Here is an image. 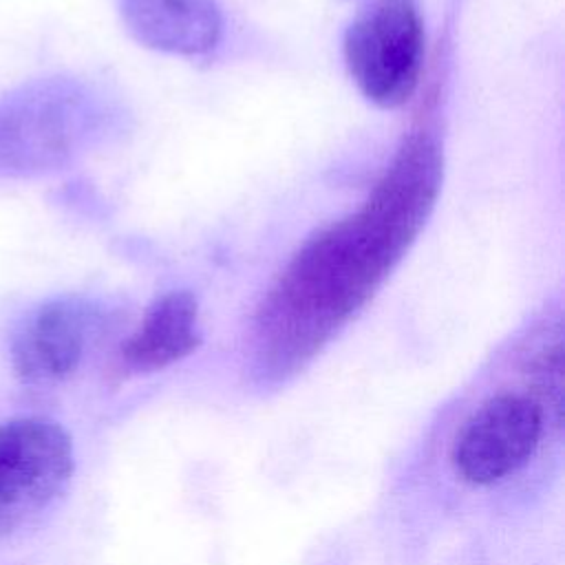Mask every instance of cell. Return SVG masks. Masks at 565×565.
Masks as SVG:
<instances>
[{"label": "cell", "mask_w": 565, "mask_h": 565, "mask_svg": "<svg viewBox=\"0 0 565 565\" xmlns=\"http://www.w3.org/2000/svg\"><path fill=\"white\" fill-rule=\"evenodd\" d=\"M199 344L196 298L185 289L168 291L146 309L137 329L121 342L119 362L128 373H154L188 358Z\"/></svg>", "instance_id": "ba28073f"}, {"label": "cell", "mask_w": 565, "mask_h": 565, "mask_svg": "<svg viewBox=\"0 0 565 565\" xmlns=\"http://www.w3.org/2000/svg\"><path fill=\"white\" fill-rule=\"evenodd\" d=\"M543 424L545 406L536 391L490 395L461 424L450 446L455 475L472 486H492L514 475L536 452Z\"/></svg>", "instance_id": "277c9868"}, {"label": "cell", "mask_w": 565, "mask_h": 565, "mask_svg": "<svg viewBox=\"0 0 565 565\" xmlns=\"http://www.w3.org/2000/svg\"><path fill=\"white\" fill-rule=\"evenodd\" d=\"M444 150L417 124L358 210L313 232L263 294L249 329V375L274 388L307 369L371 302L428 223Z\"/></svg>", "instance_id": "6da1fadb"}, {"label": "cell", "mask_w": 565, "mask_h": 565, "mask_svg": "<svg viewBox=\"0 0 565 565\" xmlns=\"http://www.w3.org/2000/svg\"><path fill=\"white\" fill-rule=\"evenodd\" d=\"M75 470L66 428L42 415L0 424V519H24L64 494Z\"/></svg>", "instance_id": "5b68a950"}, {"label": "cell", "mask_w": 565, "mask_h": 565, "mask_svg": "<svg viewBox=\"0 0 565 565\" xmlns=\"http://www.w3.org/2000/svg\"><path fill=\"white\" fill-rule=\"evenodd\" d=\"M342 55L358 90L380 108H397L417 90L424 20L415 0H355Z\"/></svg>", "instance_id": "3957f363"}, {"label": "cell", "mask_w": 565, "mask_h": 565, "mask_svg": "<svg viewBox=\"0 0 565 565\" xmlns=\"http://www.w3.org/2000/svg\"><path fill=\"white\" fill-rule=\"evenodd\" d=\"M113 99L95 84L51 75L0 95V179H35L68 168L117 126Z\"/></svg>", "instance_id": "7a4b0ae2"}, {"label": "cell", "mask_w": 565, "mask_h": 565, "mask_svg": "<svg viewBox=\"0 0 565 565\" xmlns=\"http://www.w3.org/2000/svg\"><path fill=\"white\" fill-rule=\"evenodd\" d=\"M99 322L102 309L84 296H60L38 305L24 316L11 340L15 375L35 386L71 377Z\"/></svg>", "instance_id": "8992f818"}, {"label": "cell", "mask_w": 565, "mask_h": 565, "mask_svg": "<svg viewBox=\"0 0 565 565\" xmlns=\"http://www.w3.org/2000/svg\"><path fill=\"white\" fill-rule=\"evenodd\" d=\"M126 31L152 51L194 57L212 51L223 33L214 0H117Z\"/></svg>", "instance_id": "52a82bcc"}]
</instances>
